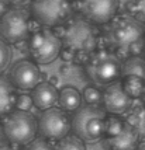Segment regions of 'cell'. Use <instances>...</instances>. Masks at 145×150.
Listing matches in <instances>:
<instances>
[{"instance_id": "cell-1", "label": "cell", "mask_w": 145, "mask_h": 150, "mask_svg": "<svg viewBox=\"0 0 145 150\" xmlns=\"http://www.w3.org/2000/svg\"><path fill=\"white\" fill-rule=\"evenodd\" d=\"M145 27L134 16H114L106 27L104 42L114 51H128L130 48L144 41Z\"/></svg>"}, {"instance_id": "cell-2", "label": "cell", "mask_w": 145, "mask_h": 150, "mask_svg": "<svg viewBox=\"0 0 145 150\" xmlns=\"http://www.w3.org/2000/svg\"><path fill=\"white\" fill-rule=\"evenodd\" d=\"M61 42L75 55H90L99 46V31L87 20L75 18L62 30Z\"/></svg>"}, {"instance_id": "cell-3", "label": "cell", "mask_w": 145, "mask_h": 150, "mask_svg": "<svg viewBox=\"0 0 145 150\" xmlns=\"http://www.w3.org/2000/svg\"><path fill=\"white\" fill-rule=\"evenodd\" d=\"M106 118V111L100 107L85 105L75 111L71 121V129L80 140L92 143L104 136Z\"/></svg>"}, {"instance_id": "cell-4", "label": "cell", "mask_w": 145, "mask_h": 150, "mask_svg": "<svg viewBox=\"0 0 145 150\" xmlns=\"http://www.w3.org/2000/svg\"><path fill=\"white\" fill-rule=\"evenodd\" d=\"M85 70L93 83L109 86L121 76V62L111 51L96 49L89 55Z\"/></svg>"}, {"instance_id": "cell-5", "label": "cell", "mask_w": 145, "mask_h": 150, "mask_svg": "<svg viewBox=\"0 0 145 150\" xmlns=\"http://www.w3.org/2000/svg\"><path fill=\"white\" fill-rule=\"evenodd\" d=\"M3 133L11 144L20 146L33 142L37 135V121L30 112L11 111L3 117L1 122Z\"/></svg>"}, {"instance_id": "cell-6", "label": "cell", "mask_w": 145, "mask_h": 150, "mask_svg": "<svg viewBox=\"0 0 145 150\" xmlns=\"http://www.w3.org/2000/svg\"><path fill=\"white\" fill-rule=\"evenodd\" d=\"M73 10L72 0H31V18L45 28L59 27Z\"/></svg>"}, {"instance_id": "cell-7", "label": "cell", "mask_w": 145, "mask_h": 150, "mask_svg": "<svg viewBox=\"0 0 145 150\" xmlns=\"http://www.w3.org/2000/svg\"><path fill=\"white\" fill-rule=\"evenodd\" d=\"M62 49L61 38L51 28H40L34 31L28 39V52L35 63L48 65L59 56Z\"/></svg>"}, {"instance_id": "cell-8", "label": "cell", "mask_w": 145, "mask_h": 150, "mask_svg": "<svg viewBox=\"0 0 145 150\" xmlns=\"http://www.w3.org/2000/svg\"><path fill=\"white\" fill-rule=\"evenodd\" d=\"M31 33V14L23 7L6 10L0 17V38L10 44H19Z\"/></svg>"}, {"instance_id": "cell-9", "label": "cell", "mask_w": 145, "mask_h": 150, "mask_svg": "<svg viewBox=\"0 0 145 150\" xmlns=\"http://www.w3.org/2000/svg\"><path fill=\"white\" fill-rule=\"evenodd\" d=\"M71 131V119L61 108H49L41 114L37 122V132L45 140H61Z\"/></svg>"}, {"instance_id": "cell-10", "label": "cell", "mask_w": 145, "mask_h": 150, "mask_svg": "<svg viewBox=\"0 0 145 150\" xmlns=\"http://www.w3.org/2000/svg\"><path fill=\"white\" fill-rule=\"evenodd\" d=\"M78 10L92 24H107L116 16L119 0H76Z\"/></svg>"}, {"instance_id": "cell-11", "label": "cell", "mask_w": 145, "mask_h": 150, "mask_svg": "<svg viewBox=\"0 0 145 150\" xmlns=\"http://www.w3.org/2000/svg\"><path fill=\"white\" fill-rule=\"evenodd\" d=\"M41 80V70L31 60H20L10 72V83L23 91L33 90Z\"/></svg>"}, {"instance_id": "cell-12", "label": "cell", "mask_w": 145, "mask_h": 150, "mask_svg": "<svg viewBox=\"0 0 145 150\" xmlns=\"http://www.w3.org/2000/svg\"><path fill=\"white\" fill-rule=\"evenodd\" d=\"M101 103L104 107V111L111 115H121L125 114L131 108L132 100L123 90V86L120 81H114L106 87V90L101 93Z\"/></svg>"}, {"instance_id": "cell-13", "label": "cell", "mask_w": 145, "mask_h": 150, "mask_svg": "<svg viewBox=\"0 0 145 150\" xmlns=\"http://www.w3.org/2000/svg\"><path fill=\"white\" fill-rule=\"evenodd\" d=\"M104 144L109 150H135L139 144V133L137 128L125 124L119 135L106 137Z\"/></svg>"}, {"instance_id": "cell-14", "label": "cell", "mask_w": 145, "mask_h": 150, "mask_svg": "<svg viewBox=\"0 0 145 150\" xmlns=\"http://www.w3.org/2000/svg\"><path fill=\"white\" fill-rule=\"evenodd\" d=\"M31 98L33 105H35L38 110L46 111L49 108H54L58 103V90L49 81H40L33 88Z\"/></svg>"}, {"instance_id": "cell-15", "label": "cell", "mask_w": 145, "mask_h": 150, "mask_svg": "<svg viewBox=\"0 0 145 150\" xmlns=\"http://www.w3.org/2000/svg\"><path fill=\"white\" fill-rule=\"evenodd\" d=\"M16 91L10 80L0 76V118L6 117L16 107Z\"/></svg>"}, {"instance_id": "cell-16", "label": "cell", "mask_w": 145, "mask_h": 150, "mask_svg": "<svg viewBox=\"0 0 145 150\" xmlns=\"http://www.w3.org/2000/svg\"><path fill=\"white\" fill-rule=\"evenodd\" d=\"M56 104L65 112L78 111L80 108V104H82V96L75 87L66 86L61 91H58V103Z\"/></svg>"}, {"instance_id": "cell-17", "label": "cell", "mask_w": 145, "mask_h": 150, "mask_svg": "<svg viewBox=\"0 0 145 150\" xmlns=\"http://www.w3.org/2000/svg\"><path fill=\"white\" fill-rule=\"evenodd\" d=\"M128 76H135L145 81V59L141 56H130L128 59H125L124 63H121L120 77L124 79Z\"/></svg>"}, {"instance_id": "cell-18", "label": "cell", "mask_w": 145, "mask_h": 150, "mask_svg": "<svg viewBox=\"0 0 145 150\" xmlns=\"http://www.w3.org/2000/svg\"><path fill=\"white\" fill-rule=\"evenodd\" d=\"M121 86H123V90L125 91V94L132 100V98H138L142 96L145 81L142 79L135 77V76H128V77L123 79Z\"/></svg>"}, {"instance_id": "cell-19", "label": "cell", "mask_w": 145, "mask_h": 150, "mask_svg": "<svg viewBox=\"0 0 145 150\" xmlns=\"http://www.w3.org/2000/svg\"><path fill=\"white\" fill-rule=\"evenodd\" d=\"M54 150H86L85 142L80 140L79 137H76L75 135L72 136H65L64 139H61L56 147H54Z\"/></svg>"}, {"instance_id": "cell-20", "label": "cell", "mask_w": 145, "mask_h": 150, "mask_svg": "<svg viewBox=\"0 0 145 150\" xmlns=\"http://www.w3.org/2000/svg\"><path fill=\"white\" fill-rule=\"evenodd\" d=\"M125 122L123 119H120L119 117L116 115H111V117L106 118V125H104V135L106 137H111L119 135L120 132L123 131Z\"/></svg>"}, {"instance_id": "cell-21", "label": "cell", "mask_w": 145, "mask_h": 150, "mask_svg": "<svg viewBox=\"0 0 145 150\" xmlns=\"http://www.w3.org/2000/svg\"><path fill=\"white\" fill-rule=\"evenodd\" d=\"M82 98L85 100V103L87 105H93V107H99V104L101 103V91L99 88L89 86L83 90Z\"/></svg>"}, {"instance_id": "cell-22", "label": "cell", "mask_w": 145, "mask_h": 150, "mask_svg": "<svg viewBox=\"0 0 145 150\" xmlns=\"http://www.w3.org/2000/svg\"><path fill=\"white\" fill-rule=\"evenodd\" d=\"M10 59H11V51L6 41L0 38V73L6 70V67L10 63Z\"/></svg>"}, {"instance_id": "cell-23", "label": "cell", "mask_w": 145, "mask_h": 150, "mask_svg": "<svg viewBox=\"0 0 145 150\" xmlns=\"http://www.w3.org/2000/svg\"><path fill=\"white\" fill-rule=\"evenodd\" d=\"M33 107V98L30 94H20L16 98V108L19 111H26L28 112L30 108Z\"/></svg>"}, {"instance_id": "cell-24", "label": "cell", "mask_w": 145, "mask_h": 150, "mask_svg": "<svg viewBox=\"0 0 145 150\" xmlns=\"http://www.w3.org/2000/svg\"><path fill=\"white\" fill-rule=\"evenodd\" d=\"M24 150H54V146L48 140L38 137V139H34L33 142H30Z\"/></svg>"}, {"instance_id": "cell-25", "label": "cell", "mask_w": 145, "mask_h": 150, "mask_svg": "<svg viewBox=\"0 0 145 150\" xmlns=\"http://www.w3.org/2000/svg\"><path fill=\"white\" fill-rule=\"evenodd\" d=\"M59 55L64 62H71V60H73V58H75V53H73L72 51H69V49H66V48H62V49H61Z\"/></svg>"}, {"instance_id": "cell-26", "label": "cell", "mask_w": 145, "mask_h": 150, "mask_svg": "<svg viewBox=\"0 0 145 150\" xmlns=\"http://www.w3.org/2000/svg\"><path fill=\"white\" fill-rule=\"evenodd\" d=\"M141 121V118H139V115L137 114V112H131L130 115H128V118H127V122L125 124H128V125H131V126H137L138 125V122Z\"/></svg>"}, {"instance_id": "cell-27", "label": "cell", "mask_w": 145, "mask_h": 150, "mask_svg": "<svg viewBox=\"0 0 145 150\" xmlns=\"http://www.w3.org/2000/svg\"><path fill=\"white\" fill-rule=\"evenodd\" d=\"M28 1H30V0H6L7 4H13V6H16V7L24 6V4H27Z\"/></svg>"}, {"instance_id": "cell-28", "label": "cell", "mask_w": 145, "mask_h": 150, "mask_svg": "<svg viewBox=\"0 0 145 150\" xmlns=\"http://www.w3.org/2000/svg\"><path fill=\"white\" fill-rule=\"evenodd\" d=\"M139 4L137 3V1H134V0H130L128 3H127V10L128 11H131V13H134V11H137L138 10Z\"/></svg>"}, {"instance_id": "cell-29", "label": "cell", "mask_w": 145, "mask_h": 150, "mask_svg": "<svg viewBox=\"0 0 145 150\" xmlns=\"http://www.w3.org/2000/svg\"><path fill=\"white\" fill-rule=\"evenodd\" d=\"M0 150H20V149L16 144H3V146H0Z\"/></svg>"}, {"instance_id": "cell-30", "label": "cell", "mask_w": 145, "mask_h": 150, "mask_svg": "<svg viewBox=\"0 0 145 150\" xmlns=\"http://www.w3.org/2000/svg\"><path fill=\"white\" fill-rule=\"evenodd\" d=\"M6 6H7L6 0H0V13H1V11H4V10H6Z\"/></svg>"}, {"instance_id": "cell-31", "label": "cell", "mask_w": 145, "mask_h": 150, "mask_svg": "<svg viewBox=\"0 0 145 150\" xmlns=\"http://www.w3.org/2000/svg\"><path fill=\"white\" fill-rule=\"evenodd\" d=\"M135 150H145V142H141V143L137 146V149Z\"/></svg>"}, {"instance_id": "cell-32", "label": "cell", "mask_w": 145, "mask_h": 150, "mask_svg": "<svg viewBox=\"0 0 145 150\" xmlns=\"http://www.w3.org/2000/svg\"><path fill=\"white\" fill-rule=\"evenodd\" d=\"M142 98H144V101H145V86H144V91H142Z\"/></svg>"}]
</instances>
